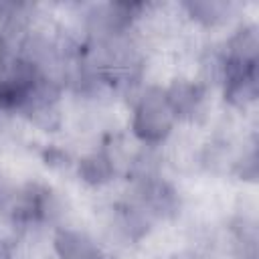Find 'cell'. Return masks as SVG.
I'll return each mask as SVG.
<instances>
[{
	"mask_svg": "<svg viewBox=\"0 0 259 259\" xmlns=\"http://www.w3.org/2000/svg\"><path fill=\"white\" fill-rule=\"evenodd\" d=\"M174 119L176 117L166 101V91L160 87H148L136 105L132 130L142 142L160 144L168 138Z\"/></svg>",
	"mask_w": 259,
	"mask_h": 259,
	"instance_id": "cell-1",
	"label": "cell"
},
{
	"mask_svg": "<svg viewBox=\"0 0 259 259\" xmlns=\"http://www.w3.org/2000/svg\"><path fill=\"white\" fill-rule=\"evenodd\" d=\"M140 198H142V208L148 214H158V217H170L178 210V194L176 190L156 178V176H144L140 184Z\"/></svg>",
	"mask_w": 259,
	"mask_h": 259,
	"instance_id": "cell-2",
	"label": "cell"
},
{
	"mask_svg": "<svg viewBox=\"0 0 259 259\" xmlns=\"http://www.w3.org/2000/svg\"><path fill=\"white\" fill-rule=\"evenodd\" d=\"M53 245L59 259H103L95 241L81 231L61 229L57 231Z\"/></svg>",
	"mask_w": 259,
	"mask_h": 259,
	"instance_id": "cell-3",
	"label": "cell"
},
{
	"mask_svg": "<svg viewBox=\"0 0 259 259\" xmlns=\"http://www.w3.org/2000/svg\"><path fill=\"white\" fill-rule=\"evenodd\" d=\"M166 91V101L174 113V117H192L204 97V91L198 83L190 81H174Z\"/></svg>",
	"mask_w": 259,
	"mask_h": 259,
	"instance_id": "cell-4",
	"label": "cell"
},
{
	"mask_svg": "<svg viewBox=\"0 0 259 259\" xmlns=\"http://www.w3.org/2000/svg\"><path fill=\"white\" fill-rule=\"evenodd\" d=\"M77 172L83 182H87L91 186H101L113 178V162L107 154L93 152L79 162Z\"/></svg>",
	"mask_w": 259,
	"mask_h": 259,
	"instance_id": "cell-5",
	"label": "cell"
},
{
	"mask_svg": "<svg viewBox=\"0 0 259 259\" xmlns=\"http://www.w3.org/2000/svg\"><path fill=\"white\" fill-rule=\"evenodd\" d=\"M257 97V67L251 71L225 81V99L235 107H245Z\"/></svg>",
	"mask_w": 259,
	"mask_h": 259,
	"instance_id": "cell-6",
	"label": "cell"
},
{
	"mask_svg": "<svg viewBox=\"0 0 259 259\" xmlns=\"http://www.w3.org/2000/svg\"><path fill=\"white\" fill-rule=\"evenodd\" d=\"M257 53H259L257 26H253V24L243 26L231 36L227 57L237 59V61H245V63H257Z\"/></svg>",
	"mask_w": 259,
	"mask_h": 259,
	"instance_id": "cell-7",
	"label": "cell"
},
{
	"mask_svg": "<svg viewBox=\"0 0 259 259\" xmlns=\"http://www.w3.org/2000/svg\"><path fill=\"white\" fill-rule=\"evenodd\" d=\"M184 8L188 10V14L194 20L210 26V24H219L227 18L231 4L221 2V0H192V2H186Z\"/></svg>",
	"mask_w": 259,
	"mask_h": 259,
	"instance_id": "cell-8",
	"label": "cell"
},
{
	"mask_svg": "<svg viewBox=\"0 0 259 259\" xmlns=\"http://www.w3.org/2000/svg\"><path fill=\"white\" fill-rule=\"evenodd\" d=\"M233 253L237 259H257V231H255V223H249L237 229V237H235V245H233Z\"/></svg>",
	"mask_w": 259,
	"mask_h": 259,
	"instance_id": "cell-9",
	"label": "cell"
},
{
	"mask_svg": "<svg viewBox=\"0 0 259 259\" xmlns=\"http://www.w3.org/2000/svg\"><path fill=\"white\" fill-rule=\"evenodd\" d=\"M239 176L245 180H255V176H257V154L255 152H251L245 160H241Z\"/></svg>",
	"mask_w": 259,
	"mask_h": 259,
	"instance_id": "cell-10",
	"label": "cell"
},
{
	"mask_svg": "<svg viewBox=\"0 0 259 259\" xmlns=\"http://www.w3.org/2000/svg\"><path fill=\"white\" fill-rule=\"evenodd\" d=\"M0 259H10V249L4 241H0Z\"/></svg>",
	"mask_w": 259,
	"mask_h": 259,
	"instance_id": "cell-11",
	"label": "cell"
}]
</instances>
